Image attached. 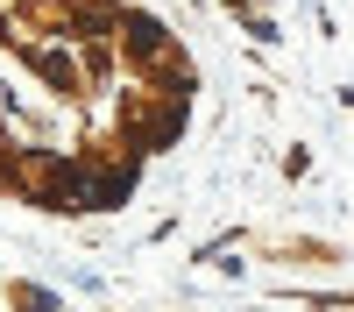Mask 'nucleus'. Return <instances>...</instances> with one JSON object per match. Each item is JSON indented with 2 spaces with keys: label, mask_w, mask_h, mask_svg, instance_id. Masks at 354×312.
Wrapping results in <instances>:
<instances>
[]
</instances>
